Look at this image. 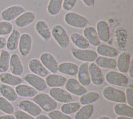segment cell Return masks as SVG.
<instances>
[{
  "instance_id": "44",
  "label": "cell",
  "mask_w": 133,
  "mask_h": 119,
  "mask_svg": "<svg viewBox=\"0 0 133 119\" xmlns=\"http://www.w3.org/2000/svg\"><path fill=\"white\" fill-rule=\"evenodd\" d=\"M13 114L16 119H35L34 116L30 115L23 111L19 110L15 111Z\"/></svg>"
},
{
  "instance_id": "16",
  "label": "cell",
  "mask_w": 133,
  "mask_h": 119,
  "mask_svg": "<svg viewBox=\"0 0 133 119\" xmlns=\"http://www.w3.org/2000/svg\"><path fill=\"white\" fill-rule=\"evenodd\" d=\"M35 14L33 11H25L14 20V24L18 28H25L32 24L35 20Z\"/></svg>"
},
{
  "instance_id": "23",
  "label": "cell",
  "mask_w": 133,
  "mask_h": 119,
  "mask_svg": "<svg viewBox=\"0 0 133 119\" xmlns=\"http://www.w3.org/2000/svg\"><path fill=\"white\" fill-rule=\"evenodd\" d=\"M88 64L84 62L78 67L77 72V80L84 87L90 85L91 81L88 70Z\"/></svg>"
},
{
  "instance_id": "30",
  "label": "cell",
  "mask_w": 133,
  "mask_h": 119,
  "mask_svg": "<svg viewBox=\"0 0 133 119\" xmlns=\"http://www.w3.org/2000/svg\"><path fill=\"white\" fill-rule=\"evenodd\" d=\"M0 94L2 97L10 102H15L18 98L15 89L10 86L2 83L0 84Z\"/></svg>"
},
{
  "instance_id": "42",
  "label": "cell",
  "mask_w": 133,
  "mask_h": 119,
  "mask_svg": "<svg viewBox=\"0 0 133 119\" xmlns=\"http://www.w3.org/2000/svg\"><path fill=\"white\" fill-rule=\"evenodd\" d=\"M126 101L127 104L132 107L133 105V87L132 85H129L125 90Z\"/></svg>"
},
{
  "instance_id": "36",
  "label": "cell",
  "mask_w": 133,
  "mask_h": 119,
  "mask_svg": "<svg viewBox=\"0 0 133 119\" xmlns=\"http://www.w3.org/2000/svg\"><path fill=\"white\" fill-rule=\"evenodd\" d=\"M63 0H49L47 6V13L51 16L57 15L62 8Z\"/></svg>"
},
{
  "instance_id": "5",
  "label": "cell",
  "mask_w": 133,
  "mask_h": 119,
  "mask_svg": "<svg viewBox=\"0 0 133 119\" xmlns=\"http://www.w3.org/2000/svg\"><path fill=\"white\" fill-rule=\"evenodd\" d=\"M71 54L74 58L84 62H94L98 56L97 52L91 49L72 48Z\"/></svg>"
},
{
  "instance_id": "20",
  "label": "cell",
  "mask_w": 133,
  "mask_h": 119,
  "mask_svg": "<svg viewBox=\"0 0 133 119\" xmlns=\"http://www.w3.org/2000/svg\"><path fill=\"white\" fill-rule=\"evenodd\" d=\"M130 58V53L127 51H123L118 55L116 60V67L119 72L122 73L128 72Z\"/></svg>"
},
{
  "instance_id": "46",
  "label": "cell",
  "mask_w": 133,
  "mask_h": 119,
  "mask_svg": "<svg viewBox=\"0 0 133 119\" xmlns=\"http://www.w3.org/2000/svg\"><path fill=\"white\" fill-rule=\"evenodd\" d=\"M83 3L87 7L89 8H92L95 5V0H82Z\"/></svg>"
},
{
  "instance_id": "3",
  "label": "cell",
  "mask_w": 133,
  "mask_h": 119,
  "mask_svg": "<svg viewBox=\"0 0 133 119\" xmlns=\"http://www.w3.org/2000/svg\"><path fill=\"white\" fill-rule=\"evenodd\" d=\"M33 102L36 103L43 110L46 112H51L57 107L56 102L49 94L45 93H37L32 98Z\"/></svg>"
},
{
  "instance_id": "49",
  "label": "cell",
  "mask_w": 133,
  "mask_h": 119,
  "mask_svg": "<svg viewBox=\"0 0 133 119\" xmlns=\"http://www.w3.org/2000/svg\"><path fill=\"white\" fill-rule=\"evenodd\" d=\"M36 117V119H51L48 116L45 114H39Z\"/></svg>"
},
{
  "instance_id": "38",
  "label": "cell",
  "mask_w": 133,
  "mask_h": 119,
  "mask_svg": "<svg viewBox=\"0 0 133 119\" xmlns=\"http://www.w3.org/2000/svg\"><path fill=\"white\" fill-rule=\"evenodd\" d=\"M81 108V104L78 102H71L63 103L61 108V111L67 115L76 113Z\"/></svg>"
},
{
  "instance_id": "17",
  "label": "cell",
  "mask_w": 133,
  "mask_h": 119,
  "mask_svg": "<svg viewBox=\"0 0 133 119\" xmlns=\"http://www.w3.org/2000/svg\"><path fill=\"white\" fill-rule=\"evenodd\" d=\"M28 67L33 74L42 78L46 77L49 74V71L45 67L41 61L36 58H32L29 61Z\"/></svg>"
},
{
  "instance_id": "45",
  "label": "cell",
  "mask_w": 133,
  "mask_h": 119,
  "mask_svg": "<svg viewBox=\"0 0 133 119\" xmlns=\"http://www.w3.org/2000/svg\"><path fill=\"white\" fill-rule=\"evenodd\" d=\"M128 74L131 78H133V57L130 58L129 66L128 70Z\"/></svg>"
},
{
  "instance_id": "34",
  "label": "cell",
  "mask_w": 133,
  "mask_h": 119,
  "mask_svg": "<svg viewBox=\"0 0 133 119\" xmlns=\"http://www.w3.org/2000/svg\"><path fill=\"white\" fill-rule=\"evenodd\" d=\"M94 111L93 105H84L76 112L74 119H89L92 115Z\"/></svg>"
},
{
  "instance_id": "11",
  "label": "cell",
  "mask_w": 133,
  "mask_h": 119,
  "mask_svg": "<svg viewBox=\"0 0 133 119\" xmlns=\"http://www.w3.org/2000/svg\"><path fill=\"white\" fill-rule=\"evenodd\" d=\"M65 88L70 93L76 96H81L87 92V89L75 78H69L64 85Z\"/></svg>"
},
{
  "instance_id": "10",
  "label": "cell",
  "mask_w": 133,
  "mask_h": 119,
  "mask_svg": "<svg viewBox=\"0 0 133 119\" xmlns=\"http://www.w3.org/2000/svg\"><path fill=\"white\" fill-rule=\"evenodd\" d=\"M114 38L116 48L121 51H124L127 39V32L125 28L123 26L117 27L114 30Z\"/></svg>"
},
{
  "instance_id": "31",
  "label": "cell",
  "mask_w": 133,
  "mask_h": 119,
  "mask_svg": "<svg viewBox=\"0 0 133 119\" xmlns=\"http://www.w3.org/2000/svg\"><path fill=\"white\" fill-rule=\"evenodd\" d=\"M73 44L78 49H86L90 45L89 43L86 38L79 33L73 32L71 33L70 38Z\"/></svg>"
},
{
  "instance_id": "24",
  "label": "cell",
  "mask_w": 133,
  "mask_h": 119,
  "mask_svg": "<svg viewBox=\"0 0 133 119\" xmlns=\"http://www.w3.org/2000/svg\"><path fill=\"white\" fill-rule=\"evenodd\" d=\"M78 70V66L74 63L64 62L58 65V72L64 75L74 76L77 75Z\"/></svg>"
},
{
  "instance_id": "21",
  "label": "cell",
  "mask_w": 133,
  "mask_h": 119,
  "mask_svg": "<svg viewBox=\"0 0 133 119\" xmlns=\"http://www.w3.org/2000/svg\"><path fill=\"white\" fill-rule=\"evenodd\" d=\"M35 30L36 33L45 41H49L51 38V30L44 20H38L35 24Z\"/></svg>"
},
{
  "instance_id": "29",
  "label": "cell",
  "mask_w": 133,
  "mask_h": 119,
  "mask_svg": "<svg viewBox=\"0 0 133 119\" xmlns=\"http://www.w3.org/2000/svg\"><path fill=\"white\" fill-rule=\"evenodd\" d=\"M0 81L2 84L10 86H16L22 82V79L20 76L5 72L0 74Z\"/></svg>"
},
{
  "instance_id": "41",
  "label": "cell",
  "mask_w": 133,
  "mask_h": 119,
  "mask_svg": "<svg viewBox=\"0 0 133 119\" xmlns=\"http://www.w3.org/2000/svg\"><path fill=\"white\" fill-rule=\"evenodd\" d=\"M48 116L51 119H72L70 116L64 114L58 110H54L48 112Z\"/></svg>"
},
{
  "instance_id": "7",
  "label": "cell",
  "mask_w": 133,
  "mask_h": 119,
  "mask_svg": "<svg viewBox=\"0 0 133 119\" xmlns=\"http://www.w3.org/2000/svg\"><path fill=\"white\" fill-rule=\"evenodd\" d=\"M25 11V8L21 5H11L2 11L1 13V18L4 21L10 22L16 19L19 15Z\"/></svg>"
},
{
  "instance_id": "40",
  "label": "cell",
  "mask_w": 133,
  "mask_h": 119,
  "mask_svg": "<svg viewBox=\"0 0 133 119\" xmlns=\"http://www.w3.org/2000/svg\"><path fill=\"white\" fill-rule=\"evenodd\" d=\"M14 29L12 24L9 21H0V36L9 35Z\"/></svg>"
},
{
  "instance_id": "12",
  "label": "cell",
  "mask_w": 133,
  "mask_h": 119,
  "mask_svg": "<svg viewBox=\"0 0 133 119\" xmlns=\"http://www.w3.org/2000/svg\"><path fill=\"white\" fill-rule=\"evenodd\" d=\"M49 93L56 102L59 103H65L73 101L71 94L66 90L60 87L51 88L49 91Z\"/></svg>"
},
{
  "instance_id": "39",
  "label": "cell",
  "mask_w": 133,
  "mask_h": 119,
  "mask_svg": "<svg viewBox=\"0 0 133 119\" xmlns=\"http://www.w3.org/2000/svg\"><path fill=\"white\" fill-rule=\"evenodd\" d=\"M0 111L6 114H12L15 108L10 101L0 96Z\"/></svg>"
},
{
  "instance_id": "15",
  "label": "cell",
  "mask_w": 133,
  "mask_h": 119,
  "mask_svg": "<svg viewBox=\"0 0 133 119\" xmlns=\"http://www.w3.org/2000/svg\"><path fill=\"white\" fill-rule=\"evenodd\" d=\"M88 70L91 82L95 86L102 85L104 77L100 68L95 63L91 62L88 65Z\"/></svg>"
},
{
  "instance_id": "37",
  "label": "cell",
  "mask_w": 133,
  "mask_h": 119,
  "mask_svg": "<svg viewBox=\"0 0 133 119\" xmlns=\"http://www.w3.org/2000/svg\"><path fill=\"white\" fill-rule=\"evenodd\" d=\"M10 54L6 50H2L0 53V73L7 72L9 69Z\"/></svg>"
},
{
  "instance_id": "14",
  "label": "cell",
  "mask_w": 133,
  "mask_h": 119,
  "mask_svg": "<svg viewBox=\"0 0 133 119\" xmlns=\"http://www.w3.org/2000/svg\"><path fill=\"white\" fill-rule=\"evenodd\" d=\"M19 108L33 116H37L41 114V108L34 102L29 100H22L17 104Z\"/></svg>"
},
{
  "instance_id": "26",
  "label": "cell",
  "mask_w": 133,
  "mask_h": 119,
  "mask_svg": "<svg viewBox=\"0 0 133 119\" xmlns=\"http://www.w3.org/2000/svg\"><path fill=\"white\" fill-rule=\"evenodd\" d=\"M20 32L17 29H13L11 32L6 39V47L10 51H15L18 48L20 37Z\"/></svg>"
},
{
  "instance_id": "35",
  "label": "cell",
  "mask_w": 133,
  "mask_h": 119,
  "mask_svg": "<svg viewBox=\"0 0 133 119\" xmlns=\"http://www.w3.org/2000/svg\"><path fill=\"white\" fill-rule=\"evenodd\" d=\"M100 97V94L94 91H89L83 94L79 99V101L81 104L84 105L87 104H91L97 101Z\"/></svg>"
},
{
  "instance_id": "22",
  "label": "cell",
  "mask_w": 133,
  "mask_h": 119,
  "mask_svg": "<svg viewBox=\"0 0 133 119\" xmlns=\"http://www.w3.org/2000/svg\"><path fill=\"white\" fill-rule=\"evenodd\" d=\"M66 80V78L63 75L52 73L46 77L45 81L47 86L50 88H61L64 86Z\"/></svg>"
},
{
  "instance_id": "47",
  "label": "cell",
  "mask_w": 133,
  "mask_h": 119,
  "mask_svg": "<svg viewBox=\"0 0 133 119\" xmlns=\"http://www.w3.org/2000/svg\"><path fill=\"white\" fill-rule=\"evenodd\" d=\"M6 39L4 37L0 36V50H3L6 47Z\"/></svg>"
},
{
  "instance_id": "51",
  "label": "cell",
  "mask_w": 133,
  "mask_h": 119,
  "mask_svg": "<svg viewBox=\"0 0 133 119\" xmlns=\"http://www.w3.org/2000/svg\"><path fill=\"white\" fill-rule=\"evenodd\" d=\"M97 119H111V118L107 116H105V115H101V116H99L97 118Z\"/></svg>"
},
{
  "instance_id": "1",
  "label": "cell",
  "mask_w": 133,
  "mask_h": 119,
  "mask_svg": "<svg viewBox=\"0 0 133 119\" xmlns=\"http://www.w3.org/2000/svg\"><path fill=\"white\" fill-rule=\"evenodd\" d=\"M64 22L73 28L82 29L90 25L89 20L84 16L74 11L66 13L64 16Z\"/></svg>"
},
{
  "instance_id": "8",
  "label": "cell",
  "mask_w": 133,
  "mask_h": 119,
  "mask_svg": "<svg viewBox=\"0 0 133 119\" xmlns=\"http://www.w3.org/2000/svg\"><path fill=\"white\" fill-rule=\"evenodd\" d=\"M24 80L37 91H43L47 88L45 80L34 74L28 73L24 76Z\"/></svg>"
},
{
  "instance_id": "13",
  "label": "cell",
  "mask_w": 133,
  "mask_h": 119,
  "mask_svg": "<svg viewBox=\"0 0 133 119\" xmlns=\"http://www.w3.org/2000/svg\"><path fill=\"white\" fill-rule=\"evenodd\" d=\"M32 45V38L26 32L20 35L18 49L20 54L23 57L27 56L30 53Z\"/></svg>"
},
{
  "instance_id": "18",
  "label": "cell",
  "mask_w": 133,
  "mask_h": 119,
  "mask_svg": "<svg viewBox=\"0 0 133 119\" xmlns=\"http://www.w3.org/2000/svg\"><path fill=\"white\" fill-rule=\"evenodd\" d=\"M9 68L11 74L20 76L24 72V67L19 56L16 53L10 55Z\"/></svg>"
},
{
  "instance_id": "2",
  "label": "cell",
  "mask_w": 133,
  "mask_h": 119,
  "mask_svg": "<svg viewBox=\"0 0 133 119\" xmlns=\"http://www.w3.org/2000/svg\"><path fill=\"white\" fill-rule=\"evenodd\" d=\"M51 37L62 49L68 47L70 39L65 28L60 24L54 26L51 30Z\"/></svg>"
},
{
  "instance_id": "43",
  "label": "cell",
  "mask_w": 133,
  "mask_h": 119,
  "mask_svg": "<svg viewBox=\"0 0 133 119\" xmlns=\"http://www.w3.org/2000/svg\"><path fill=\"white\" fill-rule=\"evenodd\" d=\"M77 0H63L62 7L66 11H70L75 6Z\"/></svg>"
},
{
  "instance_id": "28",
  "label": "cell",
  "mask_w": 133,
  "mask_h": 119,
  "mask_svg": "<svg viewBox=\"0 0 133 119\" xmlns=\"http://www.w3.org/2000/svg\"><path fill=\"white\" fill-rule=\"evenodd\" d=\"M96 51L97 53L100 56L111 58L116 57L118 54V50L116 47L104 43L100 44L98 45Z\"/></svg>"
},
{
  "instance_id": "50",
  "label": "cell",
  "mask_w": 133,
  "mask_h": 119,
  "mask_svg": "<svg viewBox=\"0 0 133 119\" xmlns=\"http://www.w3.org/2000/svg\"><path fill=\"white\" fill-rule=\"evenodd\" d=\"M116 119H133V117L123 116H118L116 117Z\"/></svg>"
},
{
  "instance_id": "4",
  "label": "cell",
  "mask_w": 133,
  "mask_h": 119,
  "mask_svg": "<svg viewBox=\"0 0 133 119\" xmlns=\"http://www.w3.org/2000/svg\"><path fill=\"white\" fill-rule=\"evenodd\" d=\"M102 93L103 97L108 101L117 103L126 102L124 92L119 89L112 86H107L103 89Z\"/></svg>"
},
{
  "instance_id": "48",
  "label": "cell",
  "mask_w": 133,
  "mask_h": 119,
  "mask_svg": "<svg viewBox=\"0 0 133 119\" xmlns=\"http://www.w3.org/2000/svg\"><path fill=\"white\" fill-rule=\"evenodd\" d=\"M0 119H16L15 117L12 114H5L0 115Z\"/></svg>"
},
{
  "instance_id": "32",
  "label": "cell",
  "mask_w": 133,
  "mask_h": 119,
  "mask_svg": "<svg viewBox=\"0 0 133 119\" xmlns=\"http://www.w3.org/2000/svg\"><path fill=\"white\" fill-rule=\"evenodd\" d=\"M114 113L118 116L133 117V108L124 103H117L113 108Z\"/></svg>"
},
{
  "instance_id": "19",
  "label": "cell",
  "mask_w": 133,
  "mask_h": 119,
  "mask_svg": "<svg viewBox=\"0 0 133 119\" xmlns=\"http://www.w3.org/2000/svg\"><path fill=\"white\" fill-rule=\"evenodd\" d=\"M96 30L100 41L107 42L109 41L110 38V28L105 20H99L97 22Z\"/></svg>"
},
{
  "instance_id": "9",
  "label": "cell",
  "mask_w": 133,
  "mask_h": 119,
  "mask_svg": "<svg viewBox=\"0 0 133 119\" xmlns=\"http://www.w3.org/2000/svg\"><path fill=\"white\" fill-rule=\"evenodd\" d=\"M39 60L45 67L52 74L58 72V63L55 56L49 52H45L41 54Z\"/></svg>"
},
{
  "instance_id": "27",
  "label": "cell",
  "mask_w": 133,
  "mask_h": 119,
  "mask_svg": "<svg viewBox=\"0 0 133 119\" xmlns=\"http://www.w3.org/2000/svg\"><path fill=\"white\" fill-rule=\"evenodd\" d=\"M15 91L18 96L24 98H33L37 94V91L33 87L23 84L16 86Z\"/></svg>"
},
{
  "instance_id": "33",
  "label": "cell",
  "mask_w": 133,
  "mask_h": 119,
  "mask_svg": "<svg viewBox=\"0 0 133 119\" xmlns=\"http://www.w3.org/2000/svg\"><path fill=\"white\" fill-rule=\"evenodd\" d=\"M95 61L96 64L100 68L113 69L116 67V60L113 58L99 56H97Z\"/></svg>"
},
{
  "instance_id": "6",
  "label": "cell",
  "mask_w": 133,
  "mask_h": 119,
  "mask_svg": "<svg viewBox=\"0 0 133 119\" xmlns=\"http://www.w3.org/2000/svg\"><path fill=\"white\" fill-rule=\"evenodd\" d=\"M105 79L109 84L122 87H126L128 84V79L123 73L114 70L107 72Z\"/></svg>"
},
{
  "instance_id": "25",
  "label": "cell",
  "mask_w": 133,
  "mask_h": 119,
  "mask_svg": "<svg viewBox=\"0 0 133 119\" xmlns=\"http://www.w3.org/2000/svg\"><path fill=\"white\" fill-rule=\"evenodd\" d=\"M83 35L86 38L90 44L93 46H97L101 44L96 29L91 26H88L84 28Z\"/></svg>"
}]
</instances>
